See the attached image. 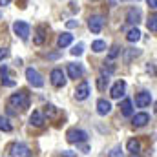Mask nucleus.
<instances>
[{"mask_svg":"<svg viewBox=\"0 0 157 157\" xmlns=\"http://www.w3.org/2000/svg\"><path fill=\"white\" fill-rule=\"evenodd\" d=\"M0 130H2V132H11V130H13L11 124H9V121L6 117H2V115H0Z\"/></svg>","mask_w":157,"mask_h":157,"instance_id":"obj_25","label":"nucleus"},{"mask_svg":"<svg viewBox=\"0 0 157 157\" xmlns=\"http://www.w3.org/2000/svg\"><path fill=\"white\" fill-rule=\"evenodd\" d=\"M121 108H122V115L124 117H130L133 113V108H132V101L130 99H124L122 104H121Z\"/></svg>","mask_w":157,"mask_h":157,"instance_id":"obj_20","label":"nucleus"},{"mask_svg":"<svg viewBox=\"0 0 157 157\" xmlns=\"http://www.w3.org/2000/svg\"><path fill=\"white\" fill-rule=\"evenodd\" d=\"M124 90H126V82H124V80H117V82L113 84L112 91H110L112 99H121V97L124 95Z\"/></svg>","mask_w":157,"mask_h":157,"instance_id":"obj_10","label":"nucleus"},{"mask_svg":"<svg viewBox=\"0 0 157 157\" xmlns=\"http://www.w3.org/2000/svg\"><path fill=\"white\" fill-rule=\"evenodd\" d=\"M66 139H68V143H84V141L88 139V133H86L84 130L73 128V130H70V132L66 133Z\"/></svg>","mask_w":157,"mask_h":157,"instance_id":"obj_6","label":"nucleus"},{"mask_svg":"<svg viewBox=\"0 0 157 157\" xmlns=\"http://www.w3.org/2000/svg\"><path fill=\"white\" fill-rule=\"evenodd\" d=\"M6 57H7V49H2L0 48V60H4Z\"/></svg>","mask_w":157,"mask_h":157,"instance_id":"obj_32","label":"nucleus"},{"mask_svg":"<svg viewBox=\"0 0 157 157\" xmlns=\"http://www.w3.org/2000/svg\"><path fill=\"white\" fill-rule=\"evenodd\" d=\"M44 40H46V29H44V26H40V28H37V35H35L33 42H35L37 46H42Z\"/></svg>","mask_w":157,"mask_h":157,"instance_id":"obj_18","label":"nucleus"},{"mask_svg":"<svg viewBox=\"0 0 157 157\" xmlns=\"http://www.w3.org/2000/svg\"><path fill=\"white\" fill-rule=\"evenodd\" d=\"M91 49H93L95 53H101V51L106 49V42H104V40H95V42L91 44Z\"/></svg>","mask_w":157,"mask_h":157,"instance_id":"obj_23","label":"nucleus"},{"mask_svg":"<svg viewBox=\"0 0 157 157\" xmlns=\"http://www.w3.org/2000/svg\"><path fill=\"white\" fill-rule=\"evenodd\" d=\"M68 75L70 78H80L84 75V70L80 64H68Z\"/></svg>","mask_w":157,"mask_h":157,"instance_id":"obj_13","label":"nucleus"},{"mask_svg":"<svg viewBox=\"0 0 157 157\" xmlns=\"http://www.w3.org/2000/svg\"><path fill=\"white\" fill-rule=\"evenodd\" d=\"M88 97H90V84L86 80H82L75 90V99L77 101H86Z\"/></svg>","mask_w":157,"mask_h":157,"instance_id":"obj_8","label":"nucleus"},{"mask_svg":"<svg viewBox=\"0 0 157 157\" xmlns=\"http://www.w3.org/2000/svg\"><path fill=\"white\" fill-rule=\"evenodd\" d=\"M73 42V35L71 33H62L59 40H57V44H59V48H66V46H70Z\"/></svg>","mask_w":157,"mask_h":157,"instance_id":"obj_16","label":"nucleus"},{"mask_svg":"<svg viewBox=\"0 0 157 157\" xmlns=\"http://www.w3.org/2000/svg\"><path fill=\"white\" fill-rule=\"evenodd\" d=\"M26 78L29 80V84H31L33 88H42V86H44V80H42L40 73L35 68H28V70H26Z\"/></svg>","mask_w":157,"mask_h":157,"instance_id":"obj_3","label":"nucleus"},{"mask_svg":"<svg viewBox=\"0 0 157 157\" xmlns=\"http://www.w3.org/2000/svg\"><path fill=\"white\" fill-rule=\"evenodd\" d=\"M112 112V104H110V101H106V99H99L97 101V113L99 115H108Z\"/></svg>","mask_w":157,"mask_h":157,"instance_id":"obj_12","label":"nucleus"},{"mask_svg":"<svg viewBox=\"0 0 157 157\" xmlns=\"http://www.w3.org/2000/svg\"><path fill=\"white\" fill-rule=\"evenodd\" d=\"M141 55V49H137V48H128V49H124V62L126 64H130L133 59H137Z\"/></svg>","mask_w":157,"mask_h":157,"instance_id":"obj_15","label":"nucleus"},{"mask_svg":"<svg viewBox=\"0 0 157 157\" xmlns=\"http://www.w3.org/2000/svg\"><path fill=\"white\" fill-rule=\"evenodd\" d=\"M13 157H31V150H29V146L28 144H24V143H15L13 146H11V152H9Z\"/></svg>","mask_w":157,"mask_h":157,"instance_id":"obj_2","label":"nucleus"},{"mask_svg":"<svg viewBox=\"0 0 157 157\" xmlns=\"http://www.w3.org/2000/svg\"><path fill=\"white\" fill-rule=\"evenodd\" d=\"M46 121H44V115L40 113V112H33L31 113V117H29V124L31 126H42Z\"/></svg>","mask_w":157,"mask_h":157,"instance_id":"obj_17","label":"nucleus"},{"mask_svg":"<svg viewBox=\"0 0 157 157\" xmlns=\"http://www.w3.org/2000/svg\"><path fill=\"white\" fill-rule=\"evenodd\" d=\"M82 51H84V44H77V46L71 49V55H73V57H80Z\"/></svg>","mask_w":157,"mask_h":157,"instance_id":"obj_27","label":"nucleus"},{"mask_svg":"<svg viewBox=\"0 0 157 157\" xmlns=\"http://www.w3.org/2000/svg\"><path fill=\"white\" fill-rule=\"evenodd\" d=\"M122 155V150H121V146H115L110 154H108V157H121Z\"/></svg>","mask_w":157,"mask_h":157,"instance_id":"obj_29","label":"nucleus"},{"mask_svg":"<svg viewBox=\"0 0 157 157\" xmlns=\"http://www.w3.org/2000/svg\"><path fill=\"white\" fill-rule=\"evenodd\" d=\"M13 31H15L17 37H20L22 40H28V37H29V24H26L22 20H17L13 24Z\"/></svg>","mask_w":157,"mask_h":157,"instance_id":"obj_5","label":"nucleus"},{"mask_svg":"<svg viewBox=\"0 0 157 157\" xmlns=\"http://www.w3.org/2000/svg\"><path fill=\"white\" fill-rule=\"evenodd\" d=\"M119 53H121V49H119V46H112V49H110V55H108V60H113V59L117 57Z\"/></svg>","mask_w":157,"mask_h":157,"instance_id":"obj_28","label":"nucleus"},{"mask_svg":"<svg viewBox=\"0 0 157 157\" xmlns=\"http://www.w3.org/2000/svg\"><path fill=\"white\" fill-rule=\"evenodd\" d=\"M148 6H150L152 9H155L157 7V0H148Z\"/></svg>","mask_w":157,"mask_h":157,"instance_id":"obj_34","label":"nucleus"},{"mask_svg":"<svg viewBox=\"0 0 157 157\" xmlns=\"http://www.w3.org/2000/svg\"><path fill=\"white\" fill-rule=\"evenodd\" d=\"M108 82H110V77H108V75H104V73H101V77H99V80H97V86H99V90L102 91V90L108 86Z\"/></svg>","mask_w":157,"mask_h":157,"instance_id":"obj_24","label":"nucleus"},{"mask_svg":"<svg viewBox=\"0 0 157 157\" xmlns=\"http://www.w3.org/2000/svg\"><path fill=\"white\" fill-rule=\"evenodd\" d=\"M62 157H77V154L71 150H66V152H62Z\"/></svg>","mask_w":157,"mask_h":157,"instance_id":"obj_31","label":"nucleus"},{"mask_svg":"<svg viewBox=\"0 0 157 157\" xmlns=\"http://www.w3.org/2000/svg\"><path fill=\"white\" fill-rule=\"evenodd\" d=\"M139 39H141V31H139L137 28H133V29H130V31L126 33V40H128V42H132V44H133V42H137Z\"/></svg>","mask_w":157,"mask_h":157,"instance_id":"obj_22","label":"nucleus"},{"mask_svg":"<svg viewBox=\"0 0 157 157\" xmlns=\"http://www.w3.org/2000/svg\"><path fill=\"white\" fill-rule=\"evenodd\" d=\"M46 113H48V115H55V106L48 104V106H46Z\"/></svg>","mask_w":157,"mask_h":157,"instance_id":"obj_30","label":"nucleus"},{"mask_svg":"<svg viewBox=\"0 0 157 157\" xmlns=\"http://www.w3.org/2000/svg\"><path fill=\"white\" fill-rule=\"evenodd\" d=\"M9 108H18V110H26L29 108V97H28V91H18V93H13L9 97Z\"/></svg>","mask_w":157,"mask_h":157,"instance_id":"obj_1","label":"nucleus"},{"mask_svg":"<svg viewBox=\"0 0 157 157\" xmlns=\"http://www.w3.org/2000/svg\"><path fill=\"white\" fill-rule=\"evenodd\" d=\"M66 26H68V28H77V26H78V22H77V20H70V22H68Z\"/></svg>","mask_w":157,"mask_h":157,"instance_id":"obj_33","label":"nucleus"},{"mask_svg":"<svg viewBox=\"0 0 157 157\" xmlns=\"http://www.w3.org/2000/svg\"><path fill=\"white\" fill-rule=\"evenodd\" d=\"M0 75H2V84L4 86H15V80L7 75V68H0Z\"/></svg>","mask_w":157,"mask_h":157,"instance_id":"obj_19","label":"nucleus"},{"mask_svg":"<svg viewBox=\"0 0 157 157\" xmlns=\"http://www.w3.org/2000/svg\"><path fill=\"white\" fill-rule=\"evenodd\" d=\"M126 148H128V152H132V154L135 155V154H139V152H141V143H139V141H135V139H130V141H128V144H126Z\"/></svg>","mask_w":157,"mask_h":157,"instance_id":"obj_21","label":"nucleus"},{"mask_svg":"<svg viewBox=\"0 0 157 157\" xmlns=\"http://www.w3.org/2000/svg\"><path fill=\"white\" fill-rule=\"evenodd\" d=\"M135 104H137L139 108L150 106V104H152V93H150V91H141V93L135 97Z\"/></svg>","mask_w":157,"mask_h":157,"instance_id":"obj_9","label":"nucleus"},{"mask_svg":"<svg viewBox=\"0 0 157 157\" xmlns=\"http://www.w3.org/2000/svg\"><path fill=\"white\" fill-rule=\"evenodd\" d=\"M126 22L128 24H139L141 22V9H137V7H132L130 11H128V15H126Z\"/></svg>","mask_w":157,"mask_h":157,"instance_id":"obj_11","label":"nucleus"},{"mask_svg":"<svg viewBox=\"0 0 157 157\" xmlns=\"http://www.w3.org/2000/svg\"><path fill=\"white\" fill-rule=\"evenodd\" d=\"M0 17H2V13H0Z\"/></svg>","mask_w":157,"mask_h":157,"instance_id":"obj_36","label":"nucleus"},{"mask_svg":"<svg viewBox=\"0 0 157 157\" xmlns=\"http://www.w3.org/2000/svg\"><path fill=\"white\" fill-rule=\"evenodd\" d=\"M9 2H11V0H0V6H7Z\"/></svg>","mask_w":157,"mask_h":157,"instance_id":"obj_35","label":"nucleus"},{"mask_svg":"<svg viewBox=\"0 0 157 157\" xmlns=\"http://www.w3.org/2000/svg\"><path fill=\"white\" fill-rule=\"evenodd\" d=\"M148 122H150V115L144 113V112L135 113L133 119H132V124H133V126H144V124H148Z\"/></svg>","mask_w":157,"mask_h":157,"instance_id":"obj_14","label":"nucleus"},{"mask_svg":"<svg viewBox=\"0 0 157 157\" xmlns=\"http://www.w3.org/2000/svg\"><path fill=\"white\" fill-rule=\"evenodd\" d=\"M51 84L55 86V88H62L64 84H66V77H64V73H62V70H59V68H55L53 71H51Z\"/></svg>","mask_w":157,"mask_h":157,"instance_id":"obj_7","label":"nucleus"},{"mask_svg":"<svg viewBox=\"0 0 157 157\" xmlns=\"http://www.w3.org/2000/svg\"><path fill=\"white\" fill-rule=\"evenodd\" d=\"M88 28H90L91 33H101L102 28H104V17H101V15H93V17H90V20H88Z\"/></svg>","mask_w":157,"mask_h":157,"instance_id":"obj_4","label":"nucleus"},{"mask_svg":"<svg viewBox=\"0 0 157 157\" xmlns=\"http://www.w3.org/2000/svg\"><path fill=\"white\" fill-rule=\"evenodd\" d=\"M148 29H150L152 33L157 31V18L155 17H150V20H148Z\"/></svg>","mask_w":157,"mask_h":157,"instance_id":"obj_26","label":"nucleus"}]
</instances>
